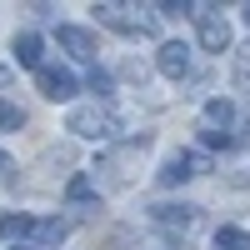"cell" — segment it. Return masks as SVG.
<instances>
[{"label":"cell","instance_id":"ffe728a7","mask_svg":"<svg viewBox=\"0 0 250 250\" xmlns=\"http://www.w3.org/2000/svg\"><path fill=\"white\" fill-rule=\"evenodd\" d=\"M0 80H5V70H0Z\"/></svg>","mask_w":250,"mask_h":250},{"label":"cell","instance_id":"ac0fdd59","mask_svg":"<svg viewBox=\"0 0 250 250\" xmlns=\"http://www.w3.org/2000/svg\"><path fill=\"white\" fill-rule=\"evenodd\" d=\"M245 25H250V5H245Z\"/></svg>","mask_w":250,"mask_h":250},{"label":"cell","instance_id":"3957f363","mask_svg":"<svg viewBox=\"0 0 250 250\" xmlns=\"http://www.w3.org/2000/svg\"><path fill=\"white\" fill-rule=\"evenodd\" d=\"M35 85H40L45 100H70V95L80 90V80H75L65 65H45V70H35Z\"/></svg>","mask_w":250,"mask_h":250},{"label":"cell","instance_id":"9c48e42d","mask_svg":"<svg viewBox=\"0 0 250 250\" xmlns=\"http://www.w3.org/2000/svg\"><path fill=\"white\" fill-rule=\"evenodd\" d=\"M215 250H250V235L235 230V225H220L215 230Z\"/></svg>","mask_w":250,"mask_h":250},{"label":"cell","instance_id":"5bb4252c","mask_svg":"<svg viewBox=\"0 0 250 250\" xmlns=\"http://www.w3.org/2000/svg\"><path fill=\"white\" fill-rule=\"evenodd\" d=\"M25 125V110L10 105V100H0V130H20Z\"/></svg>","mask_w":250,"mask_h":250},{"label":"cell","instance_id":"277c9868","mask_svg":"<svg viewBox=\"0 0 250 250\" xmlns=\"http://www.w3.org/2000/svg\"><path fill=\"white\" fill-rule=\"evenodd\" d=\"M115 115H105V110H75L70 115V130L75 135H90V140H100V135H115Z\"/></svg>","mask_w":250,"mask_h":250},{"label":"cell","instance_id":"52a82bcc","mask_svg":"<svg viewBox=\"0 0 250 250\" xmlns=\"http://www.w3.org/2000/svg\"><path fill=\"white\" fill-rule=\"evenodd\" d=\"M15 60H20V65H30V70H45V40H40L35 30L15 35Z\"/></svg>","mask_w":250,"mask_h":250},{"label":"cell","instance_id":"9a60e30c","mask_svg":"<svg viewBox=\"0 0 250 250\" xmlns=\"http://www.w3.org/2000/svg\"><path fill=\"white\" fill-rule=\"evenodd\" d=\"M90 90H95V95H110V75H105V70H90Z\"/></svg>","mask_w":250,"mask_h":250},{"label":"cell","instance_id":"7c38bea8","mask_svg":"<svg viewBox=\"0 0 250 250\" xmlns=\"http://www.w3.org/2000/svg\"><path fill=\"white\" fill-rule=\"evenodd\" d=\"M65 200H70V205H90V200H95V185H90L85 175H70V185H65Z\"/></svg>","mask_w":250,"mask_h":250},{"label":"cell","instance_id":"ba28073f","mask_svg":"<svg viewBox=\"0 0 250 250\" xmlns=\"http://www.w3.org/2000/svg\"><path fill=\"white\" fill-rule=\"evenodd\" d=\"M195 165H200L195 155H170V160H165V170H160V180H165V185H180L185 175H195Z\"/></svg>","mask_w":250,"mask_h":250},{"label":"cell","instance_id":"e0dca14e","mask_svg":"<svg viewBox=\"0 0 250 250\" xmlns=\"http://www.w3.org/2000/svg\"><path fill=\"white\" fill-rule=\"evenodd\" d=\"M0 170H10V155H5V150H0Z\"/></svg>","mask_w":250,"mask_h":250},{"label":"cell","instance_id":"7a4b0ae2","mask_svg":"<svg viewBox=\"0 0 250 250\" xmlns=\"http://www.w3.org/2000/svg\"><path fill=\"white\" fill-rule=\"evenodd\" d=\"M95 15L115 25L120 35H150L155 30V15H135V5H95Z\"/></svg>","mask_w":250,"mask_h":250},{"label":"cell","instance_id":"30bf717a","mask_svg":"<svg viewBox=\"0 0 250 250\" xmlns=\"http://www.w3.org/2000/svg\"><path fill=\"white\" fill-rule=\"evenodd\" d=\"M205 120H210V125H220V130H225V125H230L235 120V105H230V100H205Z\"/></svg>","mask_w":250,"mask_h":250},{"label":"cell","instance_id":"5b68a950","mask_svg":"<svg viewBox=\"0 0 250 250\" xmlns=\"http://www.w3.org/2000/svg\"><path fill=\"white\" fill-rule=\"evenodd\" d=\"M60 45H65L75 60H95V50H100V40L90 35V30H80V25H60Z\"/></svg>","mask_w":250,"mask_h":250},{"label":"cell","instance_id":"8fae6325","mask_svg":"<svg viewBox=\"0 0 250 250\" xmlns=\"http://www.w3.org/2000/svg\"><path fill=\"white\" fill-rule=\"evenodd\" d=\"M40 245H60L65 240V220H35V230H30Z\"/></svg>","mask_w":250,"mask_h":250},{"label":"cell","instance_id":"6da1fadb","mask_svg":"<svg viewBox=\"0 0 250 250\" xmlns=\"http://www.w3.org/2000/svg\"><path fill=\"white\" fill-rule=\"evenodd\" d=\"M190 15H195V35H200L205 50H215V55L230 50V25H225V15H220L215 5H195Z\"/></svg>","mask_w":250,"mask_h":250},{"label":"cell","instance_id":"8992f818","mask_svg":"<svg viewBox=\"0 0 250 250\" xmlns=\"http://www.w3.org/2000/svg\"><path fill=\"white\" fill-rule=\"evenodd\" d=\"M155 60H160V70L170 75V80H180L185 70H190V45H180V40H165Z\"/></svg>","mask_w":250,"mask_h":250},{"label":"cell","instance_id":"2e32d148","mask_svg":"<svg viewBox=\"0 0 250 250\" xmlns=\"http://www.w3.org/2000/svg\"><path fill=\"white\" fill-rule=\"evenodd\" d=\"M235 75H240V80L250 75V50H240V60H235Z\"/></svg>","mask_w":250,"mask_h":250},{"label":"cell","instance_id":"4fadbf2b","mask_svg":"<svg viewBox=\"0 0 250 250\" xmlns=\"http://www.w3.org/2000/svg\"><path fill=\"white\" fill-rule=\"evenodd\" d=\"M30 230H35V220H30V215H0V235H5V240L30 235Z\"/></svg>","mask_w":250,"mask_h":250},{"label":"cell","instance_id":"d6986e66","mask_svg":"<svg viewBox=\"0 0 250 250\" xmlns=\"http://www.w3.org/2000/svg\"><path fill=\"white\" fill-rule=\"evenodd\" d=\"M245 130H250V125H245ZM245 145H250V135H245Z\"/></svg>","mask_w":250,"mask_h":250}]
</instances>
